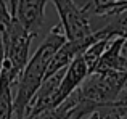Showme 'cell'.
Masks as SVG:
<instances>
[{
  "instance_id": "7",
  "label": "cell",
  "mask_w": 127,
  "mask_h": 119,
  "mask_svg": "<svg viewBox=\"0 0 127 119\" xmlns=\"http://www.w3.org/2000/svg\"><path fill=\"white\" fill-rule=\"evenodd\" d=\"M124 44V39L122 37H116L111 39L109 44L106 45L105 52H103L100 61L96 63L93 72H106V71H121V48Z\"/></svg>"
},
{
  "instance_id": "11",
  "label": "cell",
  "mask_w": 127,
  "mask_h": 119,
  "mask_svg": "<svg viewBox=\"0 0 127 119\" xmlns=\"http://www.w3.org/2000/svg\"><path fill=\"white\" fill-rule=\"evenodd\" d=\"M121 71L127 72V39H124V44L121 48Z\"/></svg>"
},
{
  "instance_id": "5",
  "label": "cell",
  "mask_w": 127,
  "mask_h": 119,
  "mask_svg": "<svg viewBox=\"0 0 127 119\" xmlns=\"http://www.w3.org/2000/svg\"><path fill=\"white\" fill-rule=\"evenodd\" d=\"M47 3L48 2L45 0H11L10 8L19 24L31 35L37 37L39 29L42 28L45 19Z\"/></svg>"
},
{
  "instance_id": "1",
  "label": "cell",
  "mask_w": 127,
  "mask_h": 119,
  "mask_svg": "<svg viewBox=\"0 0 127 119\" xmlns=\"http://www.w3.org/2000/svg\"><path fill=\"white\" fill-rule=\"evenodd\" d=\"M66 42L64 32L61 24H56L50 29L43 42L39 45L35 53L26 64L24 71L21 72L15 89V98H13V118L24 119L28 116V110L32 98L35 97L37 90L40 89L42 82L45 81L48 66L52 63L55 53L61 48V45Z\"/></svg>"
},
{
  "instance_id": "10",
  "label": "cell",
  "mask_w": 127,
  "mask_h": 119,
  "mask_svg": "<svg viewBox=\"0 0 127 119\" xmlns=\"http://www.w3.org/2000/svg\"><path fill=\"white\" fill-rule=\"evenodd\" d=\"M109 40H111V39H101V40L95 42L93 45H90V47L87 48L84 53H82V57H84L85 63H87V66H89L90 74L93 72V69H95L96 63L100 61V58H101V55H103V52H105L106 45L109 44Z\"/></svg>"
},
{
  "instance_id": "16",
  "label": "cell",
  "mask_w": 127,
  "mask_h": 119,
  "mask_svg": "<svg viewBox=\"0 0 127 119\" xmlns=\"http://www.w3.org/2000/svg\"><path fill=\"white\" fill-rule=\"evenodd\" d=\"M24 119H32V118H24Z\"/></svg>"
},
{
  "instance_id": "9",
  "label": "cell",
  "mask_w": 127,
  "mask_h": 119,
  "mask_svg": "<svg viewBox=\"0 0 127 119\" xmlns=\"http://www.w3.org/2000/svg\"><path fill=\"white\" fill-rule=\"evenodd\" d=\"M13 84L5 72H0V119H13Z\"/></svg>"
},
{
  "instance_id": "13",
  "label": "cell",
  "mask_w": 127,
  "mask_h": 119,
  "mask_svg": "<svg viewBox=\"0 0 127 119\" xmlns=\"http://www.w3.org/2000/svg\"><path fill=\"white\" fill-rule=\"evenodd\" d=\"M118 101H122V103H127V82H126V85H124V89H122V92H121V95H119V98H118Z\"/></svg>"
},
{
  "instance_id": "4",
  "label": "cell",
  "mask_w": 127,
  "mask_h": 119,
  "mask_svg": "<svg viewBox=\"0 0 127 119\" xmlns=\"http://www.w3.org/2000/svg\"><path fill=\"white\" fill-rule=\"evenodd\" d=\"M55 5L60 16V24L63 28L66 40L81 42L93 35L90 23L89 2H71V0H55Z\"/></svg>"
},
{
  "instance_id": "14",
  "label": "cell",
  "mask_w": 127,
  "mask_h": 119,
  "mask_svg": "<svg viewBox=\"0 0 127 119\" xmlns=\"http://www.w3.org/2000/svg\"><path fill=\"white\" fill-rule=\"evenodd\" d=\"M87 119H98V113H95V114H92L90 118H87Z\"/></svg>"
},
{
  "instance_id": "8",
  "label": "cell",
  "mask_w": 127,
  "mask_h": 119,
  "mask_svg": "<svg viewBox=\"0 0 127 119\" xmlns=\"http://www.w3.org/2000/svg\"><path fill=\"white\" fill-rule=\"evenodd\" d=\"M90 16H100L109 21L127 10V0H92L89 2Z\"/></svg>"
},
{
  "instance_id": "3",
  "label": "cell",
  "mask_w": 127,
  "mask_h": 119,
  "mask_svg": "<svg viewBox=\"0 0 127 119\" xmlns=\"http://www.w3.org/2000/svg\"><path fill=\"white\" fill-rule=\"evenodd\" d=\"M127 82V72L106 71V72H92L79 87L81 95L85 100L103 106L118 101L122 89Z\"/></svg>"
},
{
  "instance_id": "6",
  "label": "cell",
  "mask_w": 127,
  "mask_h": 119,
  "mask_svg": "<svg viewBox=\"0 0 127 119\" xmlns=\"http://www.w3.org/2000/svg\"><path fill=\"white\" fill-rule=\"evenodd\" d=\"M89 76H90L89 66H87L84 57L81 55V57L76 58L64 71V76H63V79H61V85H60V90H58V97H56L58 106L68 97H71V95L84 84V81Z\"/></svg>"
},
{
  "instance_id": "2",
  "label": "cell",
  "mask_w": 127,
  "mask_h": 119,
  "mask_svg": "<svg viewBox=\"0 0 127 119\" xmlns=\"http://www.w3.org/2000/svg\"><path fill=\"white\" fill-rule=\"evenodd\" d=\"M0 32L5 48V61L2 71L8 76L13 87L29 63V48L34 35H31L15 18L10 2L0 0Z\"/></svg>"
},
{
  "instance_id": "15",
  "label": "cell",
  "mask_w": 127,
  "mask_h": 119,
  "mask_svg": "<svg viewBox=\"0 0 127 119\" xmlns=\"http://www.w3.org/2000/svg\"><path fill=\"white\" fill-rule=\"evenodd\" d=\"M119 119H127V114H122V116L119 118Z\"/></svg>"
},
{
  "instance_id": "12",
  "label": "cell",
  "mask_w": 127,
  "mask_h": 119,
  "mask_svg": "<svg viewBox=\"0 0 127 119\" xmlns=\"http://www.w3.org/2000/svg\"><path fill=\"white\" fill-rule=\"evenodd\" d=\"M3 61H5V48H3L2 32H0V72H2V69H3Z\"/></svg>"
}]
</instances>
